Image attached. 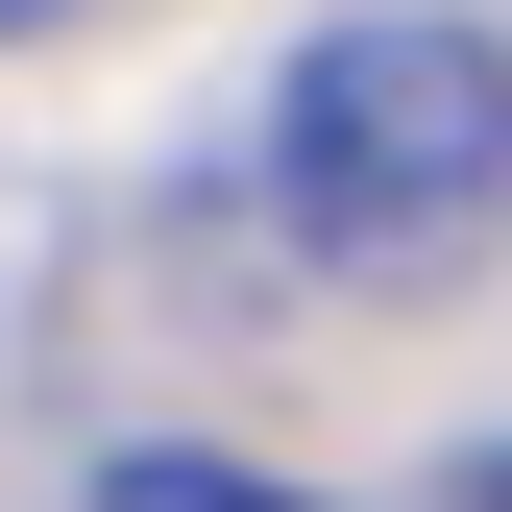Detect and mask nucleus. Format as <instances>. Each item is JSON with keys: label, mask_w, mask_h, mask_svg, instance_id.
<instances>
[{"label": "nucleus", "mask_w": 512, "mask_h": 512, "mask_svg": "<svg viewBox=\"0 0 512 512\" xmlns=\"http://www.w3.org/2000/svg\"><path fill=\"white\" fill-rule=\"evenodd\" d=\"M98 512H293V488H244V464H122Z\"/></svg>", "instance_id": "nucleus-2"}, {"label": "nucleus", "mask_w": 512, "mask_h": 512, "mask_svg": "<svg viewBox=\"0 0 512 512\" xmlns=\"http://www.w3.org/2000/svg\"><path fill=\"white\" fill-rule=\"evenodd\" d=\"M269 196L293 244H342V269H439V244L512 220V49L488 25H317L293 98H269Z\"/></svg>", "instance_id": "nucleus-1"}, {"label": "nucleus", "mask_w": 512, "mask_h": 512, "mask_svg": "<svg viewBox=\"0 0 512 512\" xmlns=\"http://www.w3.org/2000/svg\"><path fill=\"white\" fill-rule=\"evenodd\" d=\"M464 512H512V439H488V488H464Z\"/></svg>", "instance_id": "nucleus-3"}]
</instances>
